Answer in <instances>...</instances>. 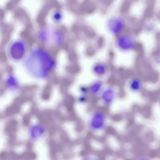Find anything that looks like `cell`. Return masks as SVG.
<instances>
[{"label": "cell", "instance_id": "obj_1", "mask_svg": "<svg viewBox=\"0 0 160 160\" xmlns=\"http://www.w3.org/2000/svg\"><path fill=\"white\" fill-rule=\"evenodd\" d=\"M117 48L124 52H129L135 50L138 45L136 38L130 34L118 35L115 40Z\"/></svg>", "mask_w": 160, "mask_h": 160}, {"label": "cell", "instance_id": "obj_2", "mask_svg": "<svg viewBox=\"0 0 160 160\" xmlns=\"http://www.w3.org/2000/svg\"><path fill=\"white\" fill-rule=\"evenodd\" d=\"M128 86L129 90L135 93L141 92L144 88V83L142 79L137 76L131 78L128 83Z\"/></svg>", "mask_w": 160, "mask_h": 160}, {"label": "cell", "instance_id": "obj_3", "mask_svg": "<svg viewBox=\"0 0 160 160\" xmlns=\"http://www.w3.org/2000/svg\"><path fill=\"white\" fill-rule=\"evenodd\" d=\"M105 118L100 112H96L92 116L89 122L90 128L92 129L97 130L102 129L104 125Z\"/></svg>", "mask_w": 160, "mask_h": 160}, {"label": "cell", "instance_id": "obj_4", "mask_svg": "<svg viewBox=\"0 0 160 160\" xmlns=\"http://www.w3.org/2000/svg\"><path fill=\"white\" fill-rule=\"evenodd\" d=\"M116 92L114 88L109 86L101 92V98L102 101L106 104L112 102L115 98Z\"/></svg>", "mask_w": 160, "mask_h": 160}, {"label": "cell", "instance_id": "obj_5", "mask_svg": "<svg viewBox=\"0 0 160 160\" xmlns=\"http://www.w3.org/2000/svg\"><path fill=\"white\" fill-rule=\"evenodd\" d=\"M92 70L93 73L96 75L102 77L107 73L108 67L105 63L98 62L95 63L93 65Z\"/></svg>", "mask_w": 160, "mask_h": 160}, {"label": "cell", "instance_id": "obj_6", "mask_svg": "<svg viewBox=\"0 0 160 160\" xmlns=\"http://www.w3.org/2000/svg\"><path fill=\"white\" fill-rule=\"evenodd\" d=\"M25 50L23 44L21 42L15 43L11 48V52L12 56L15 59H19L23 56Z\"/></svg>", "mask_w": 160, "mask_h": 160}, {"label": "cell", "instance_id": "obj_7", "mask_svg": "<svg viewBox=\"0 0 160 160\" xmlns=\"http://www.w3.org/2000/svg\"><path fill=\"white\" fill-rule=\"evenodd\" d=\"M102 86V82L101 80H94L90 85L89 90L92 94H97L101 91Z\"/></svg>", "mask_w": 160, "mask_h": 160}, {"label": "cell", "instance_id": "obj_8", "mask_svg": "<svg viewBox=\"0 0 160 160\" xmlns=\"http://www.w3.org/2000/svg\"><path fill=\"white\" fill-rule=\"evenodd\" d=\"M54 20L55 22H59L61 19V14L59 11H55L52 15Z\"/></svg>", "mask_w": 160, "mask_h": 160}, {"label": "cell", "instance_id": "obj_9", "mask_svg": "<svg viewBox=\"0 0 160 160\" xmlns=\"http://www.w3.org/2000/svg\"><path fill=\"white\" fill-rule=\"evenodd\" d=\"M7 83L9 85L16 86L17 85V81L15 78L12 77H10L7 80Z\"/></svg>", "mask_w": 160, "mask_h": 160}, {"label": "cell", "instance_id": "obj_10", "mask_svg": "<svg viewBox=\"0 0 160 160\" xmlns=\"http://www.w3.org/2000/svg\"><path fill=\"white\" fill-rule=\"evenodd\" d=\"M86 99L87 97H86V96H85V95L84 94L83 95L80 97L79 100L80 102H84L85 101H86Z\"/></svg>", "mask_w": 160, "mask_h": 160}, {"label": "cell", "instance_id": "obj_11", "mask_svg": "<svg viewBox=\"0 0 160 160\" xmlns=\"http://www.w3.org/2000/svg\"><path fill=\"white\" fill-rule=\"evenodd\" d=\"M158 104L160 107V95L158 98Z\"/></svg>", "mask_w": 160, "mask_h": 160}]
</instances>
